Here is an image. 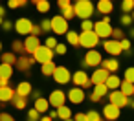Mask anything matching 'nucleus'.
Segmentation results:
<instances>
[{
	"label": "nucleus",
	"mask_w": 134,
	"mask_h": 121,
	"mask_svg": "<svg viewBox=\"0 0 134 121\" xmlns=\"http://www.w3.org/2000/svg\"><path fill=\"white\" fill-rule=\"evenodd\" d=\"M74 13L81 20H90V17L94 15V4L90 0H77L74 4Z\"/></svg>",
	"instance_id": "f257e3e1"
},
{
	"label": "nucleus",
	"mask_w": 134,
	"mask_h": 121,
	"mask_svg": "<svg viewBox=\"0 0 134 121\" xmlns=\"http://www.w3.org/2000/svg\"><path fill=\"white\" fill-rule=\"evenodd\" d=\"M97 44H99V37L94 31H81V35H79V46L88 48V50H96Z\"/></svg>",
	"instance_id": "f03ea898"
},
{
	"label": "nucleus",
	"mask_w": 134,
	"mask_h": 121,
	"mask_svg": "<svg viewBox=\"0 0 134 121\" xmlns=\"http://www.w3.org/2000/svg\"><path fill=\"white\" fill-rule=\"evenodd\" d=\"M53 50H48L44 44H41L37 50H35V53L31 55L33 59H35V62H41V64H46V62H52L53 61Z\"/></svg>",
	"instance_id": "7ed1b4c3"
},
{
	"label": "nucleus",
	"mask_w": 134,
	"mask_h": 121,
	"mask_svg": "<svg viewBox=\"0 0 134 121\" xmlns=\"http://www.w3.org/2000/svg\"><path fill=\"white\" fill-rule=\"evenodd\" d=\"M52 22V31L57 35H66L68 33V20H64L61 15H55L53 19H50Z\"/></svg>",
	"instance_id": "20e7f679"
},
{
	"label": "nucleus",
	"mask_w": 134,
	"mask_h": 121,
	"mask_svg": "<svg viewBox=\"0 0 134 121\" xmlns=\"http://www.w3.org/2000/svg\"><path fill=\"white\" fill-rule=\"evenodd\" d=\"M101 62H103V57H101V53H99L97 50H88V51L85 53V61H83L85 66L96 68V66H99Z\"/></svg>",
	"instance_id": "39448f33"
},
{
	"label": "nucleus",
	"mask_w": 134,
	"mask_h": 121,
	"mask_svg": "<svg viewBox=\"0 0 134 121\" xmlns=\"http://www.w3.org/2000/svg\"><path fill=\"white\" fill-rule=\"evenodd\" d=\"M108 103H110V105H114V106H118V108L121 110L123 106H127V105L130 103V99H129L127 95H123L119 90H114V92H110V94H108Z\"/></svg>",
	"instance_id": "423d86ee"
},
{
	"label": "nucleus",
	"mask_w": 134,
	"mask_h": 121,
	"mask_svg": "<svg viewBox=\"0 0 134 121\" xmlns=\"http://www.w3.org/2000/svg\"><path fill=\"white\" fill-rule=\"evenodd\" d=\"M52 77L55 79V83H57V84H68V83L72 81V73L68 72V68H66V66H57Z\"/></svg>",
	"instance_id": "0eeeda50"
},
{
	"label": "nucleus",
	"mask_w": 134,
	"mask_h": 121,
	"mask_svg": "<svg viewBox=\"0 0 134 121\" xmlns=\"http://www.w3.org/2000/svg\"><path fill=\"white\" fill-rule=\"evenodd\" d=\"M31 28H33V22L30 20V19H26V17H22V19H19L17 22H15V31L19 33V35H31Z\"/></svg>",
	"instance_id": "6e6552de"
},
{
	"label": "nucleus",
	"mask_w": 134,
	"mask_h": 121,
	"mask_svg": "<svg viewBox=\"0 0 134 121\" xmlns=\"http://www.w3.org/2000/svg\"><path fill=\"white\" fill-rule=\"evenodd\" d=\"M72 83L77 86V88H88L92 83H90V77L86 75V72L83 70H77L74 75H72Z\"/></svg>",
	"instance_id": "1a4fd4ad"
},
{
	"label": "nucleus",
	"mask_w": 134,
	"mask_h": 121,
	"mask_svg": "<svg viewBox=\"0 0 134 121\" xmlns=\"http://www.w3.org/2000/svg\"><path fill=\"white\" fill-rule=\"evenodd\" d=\"M64 101H66V94H64L63 90H53V92L50 94V97H48L50 106H53L55 110H57L59 106H64Z\"/></svg>",
	"instance_id": "9d476101"
},
{
	"label": "nucleus",
	"mask_w": 134,
	"mask_h": 121,
	"mask_svg": "<svg viewBox=\"0 0 134 121\" xmlns=\"http://www.w3.org/2000/svg\"><path fill=\"white\" fill-rule=\"evenodd\" d=\"M94 33L99 37V39H110L112 35V26L110 24H105V22H94Z\"/></svg>",
	"instance_id": "9b49d317"
},
{
	"label": "nucleus",
	"mask_w": 134,
	"mask_h": 121,
	"mask_svg": "<svg viewBox=\"0 0 134 121\" xmlns=\"http://www.w3.org/2000/svg\"><path fill=\"white\" fill-rule=\"evenodd\" d=\"M103 48H105V51L107 53H110L114 59L121 53V46H119V41H112V39H107L105 42H103Z\"/></svg>",
	"instance_id": "f8f14e48"
},
{
	"label": "nucleus",
	"mask_w": 134,
	"mask_h": 121,
	"mask_svg": "<svg viewBox=\"0 0 134 121\" xmlns=\"http://www.w3.org/2000/svg\"><path fill=\"white\" fill-rule=\"evenodd\" d=\"M108 72L105 70V68H97V70H94V73L90 75V83H94V86L96 84H105L107 83V79H108Z\"/></svg>",
	"instance_id": "ddd939ff"
},
{
	"label": "nucleus",
	"mask_w": 134,
	"mask_h": 121,
	"mask_svg": "<svg viewBox=\"0 0 134 121\" xmlns=\"http://www.w3.org/2000/svg\"><path fill=\"white\" fill-rule=\"evenodd\" d=\"M35 62V59L33 57H28V55H20V57H17V62H15V68L17 70H20V72H28L30 68H31V64Z\"/></svg>",
	"instance_id": "4468645a"
},
{
	"label": "nucleus",
	"mask_w": 134,
	"mask_h": 121,
	"mask_svg": "<svg viewBox=\"0 0 134 121\" xmlns=\"http://www.w3.org/2000/svg\"><path fill=\"white\" fill-rule=\"evenodd\" d=\"M66 99H70L74 105H79V103H83V101H85V90H83V88L74 86V88L66 94Z\"/></svg>",
	"instance_id": "2eb2a0df"
},
{
	"label": "nucleus",
	"mask_w": 134,
	"mask_h": 121,
	"mask_svg": "<svg viewBox=\"0 0 134 121\" xmlns=\"http://www.w3.org/2000/svg\"><path fill=\"white\" fill-rule=\"evenodd\" d=\"M119 114H121L119 108L114 106V105H110V103L103 106V117H105L107 121H116V119L119 117Z\"/></svg>",
	"instance_id": "dca6fc26"
},
{
	"label": "nucleus",
	"mask_w": 134,
	"mask_h": 121,
	"mask_svg": "<svg viewBox=\"0 0 134 121\" xmlns=\"http://www.w3.org/2000/svg\"><path fill=\"white\" fill-rule=\"evenodd\" d=\"M41 46V41H39V37H33V35H30L28 39H24V50H26V53H35V50Z\"/></svg>",
	"instance_id": "f3484780"
},
{
	"label": "nucleus",
	"mask_w": 134,
	"mask_h": 121,
	"mask_svg": "<svg viewBox=\"0 0 134 121\" xmlns=\"http://www.w3.org/2000/svg\"><path fill=\"white\" fill-rule=\"evenodd\" d=\"M31 92H33V88H31V84H30L28 81H22V83H19L17 90H15V94H17V95H20V97H26V99H28V95H31Z\"/></svg>",
	"instance_id": "a211bd4d"
},
{
	"label": "nucleus",
	"mask_w": 134,
	"mask_h": 121,
	"mask_svg": "<svg viewBox=\"0 0 134 121\" xmlns=\"http://www.w3.org/2000/svg\"><path fill=\"white\" fill-rule=\"evenodd\" d=\"M112 9H114V4L110 2V0H99V2H97V11L103 13L105 17H108Z\"/></svg>",
	"instance_id": "6ab92c4d"
},
{
	"label": "nucleus",
	"mask_w": 134,
	"mask_h": 121,
	"mask_svg": "<svg viewBox=\"0 0 134 121\" xmlns=\"http://www.w3.org/2000/svg\"><path fill=\"white\" fill-rule=\"evenodd\" d=\"M15 95V90L11 86H4V88H0V103H8L11 101Z\"/></svg>",
	"instance_id": "aec40b11"
},
{
	"label": "nucleus",
	"mask_w": 134,
	"mask_h": 121,
	"mask_svg": "<svg viewBox=\"0 0 134 121\" xmlns=\"http://www.w3.org/2000/svg\"><path fill=\"white\" fill-rule=\"evenodd\" d=\"M105 84H107V88H108L110 92H114V90H119L121 79H119L118 75H114V73H112V75H108V79H107V83H105Z\"/></svg>",
	"instance_id": "412c9836"
},
{
	"label": "nucleus",
	"mask_w": 134,
	"mask_h": 121,
	"mask_svg": "<svg viewBox=\"0 0 134 121\" xmlns=\"http://www.w3.org/2000/svg\"><path fill=\"white\" fill-rule=\"evenodd\" d=\"M101 66H103L107 72H116V70L119 68V62H118V59L110 57V59H105V61L101 62Z\"/></svg>",
	"instance_id": "4be33fe9"
},
{
	"label": "nucleus",
	"mask_w": 134,
	"mask_h": 121,
	"mask_svg": "<svg viewBox=\"0 0 134 121\" xmlns=\"http://www.w3.org/2000/svg\"><path fill=\"white\" fill-rule=\"evenodd\" d=\"M119 92L130 99V97L134 95V84H132V83H129V81H123V83L119 84Z\"/></svg>",
	"instance_id": "5701e85b"
},
{
	"label": "nucleus",
	"mask_w": 134,
	"mask_h": 121,
	"mask_svg": "<svg viewBox=\"0 0 134 121\" xmlns=\"http://www.w3.org/2000/svg\"><path fill=\"white\" fill-rule=\"evenodd\" d=\"M39 114H42V112H48V108H50V103H48V99H44V97H39V99H35V106H33Z\"/></svg>",
	"instance_id": "b1692460"
},
{
	"label": "nucleus",
	"mask_w": 134,
	"mask_h": 121,
	"mask_svg": "<svg viewBox=\"0 0 134 121\" xmlns=\"http://www.w3.org/2000/svg\"><path fill=\"white\" fill-rule=\"evenodd\" d=\"M11 75H13V66L0 62V79H6V81H9V77H11Z\"/></svg>",
	"instance_id": "393cba45"
},
{
	"label": "nucleus",
	"mask_w": 134,
	"mask_h": 121,
	"mask_svg": "<svg viewBox=\"0 0 134 121\" xmlns=\"http://www.w3.org/2000/svg\"><path fill=\"white\" fill-rule=\"evenodd\" d=\"M11 51L17 55L19 53V57L20 55H26V50H24V41H13V44H11Z\"/></svg>",
	"instance_id": "a878e982"
},
{
	"label": "nucleus",
	"mask_w": 134,
	"mask_h": 121,
	"mask_svg": "<svg viewBox=\"0 0 134 121\" xmlns=\"http://www.w3.org/2000/svg\"><path fill=\"white\" fill-rule=\"evenodd\" d=\"M0 57H2V62H4V64H9V66H15V62H17V55H15L13 51L0 53Z\"/></svg>",
	"instance_id": "bb28decb"
},
{
	"label": "nucleus",
	"mask_w": 134,
	"mask_h": 121,
	"mask_svg": "<svg viewBox=\"0 0 134 121\" xmlns=\"http://www.w3.org/2000/svg\"><path fill=\"white\" fill-rule=\"evenodd\" d=\"M61 17H63L64 20H72V19L75 17V13H74V4L63 8V9H61Z\"/></svg>",
	"instance_id": "cd10ccee"
},
{
	"label": "nucleus",
	"mask_w": 134,
	"mask_h": 121,
	"mask_svg": "<svg viewBox=\"0 0 134 121\" xmlns=\"http://www.w3.org/2000/svg\"><path fill=\"white\" fill-rule=\"evenodd\" d=\"M57 117H61L63 121L72 119V110H70L68 106H59V108H57Z\"/></svg>",
	"instance_id": "c85d7f7f"
},
{
	"label": "nucleus",
	"mask_w": 134,
	"mask_h": 121,
	"mask_svg": "<svg viewBox=\"0 0 134 121\" xmlns=\"http://www.w3.org/2000/svg\"><path fill=\"white\" fill-rule=\"evenodd\" d=\"M35 8L39 13H48L50 11V2L48 0H35Z\"/></svg>",
	"instance_id": "c756f323"
},
{
	"label": "nucleus",
	"mask_w": 134,
	"mask_h": 121,
	"mask_svg": "<svg viewBox=\"0 0 134 121\" xmlns=\"http://www.w3.org/2000/svg\"><path fill=\"white\" fill-rule=\"evenodd\" d=\"M11 103L15 105V108H19V110H22V108H26V103H28V99L26 97H20V95H13V99H11Z\"/></svg>",
	"instance_id": "7c9ffc66"
},
{
	"label": "nucleus",
	"mask_w": 134,
	"mask_h": 121,
	"mask_svg": "<svg viewBox=\"0 0 134 121\" xmlns=\"http://www.w3.org/2000/svg\"><path fill=\"white\" fill-rule=\"evenodd\" d=\"M55 68H57V64H55V62L52 61V62H46V64H42L41 72H42V75H53Z\"/></svg>",
	"instance_id": "2f4dec72"
},
{
	"label": "nucleus",
	"mask_w": 134,
	"mask_h": 121,
	"mask_svg": "<svg viewBox=\"0 0 134 121\" xmlns=\"http://www.w3.org/2000/svg\"><path fill=\"white\" fill-rule=\"evenodd\" d=\"M66 41H68V44H72V46H79V33L68 30V33H66Z\"/></svg>",
	"instance_id": "473e14b6"
},
{
	"label": "nucleus",
	"mask_w": 134,
	"mask_h": 121,
	"mask_svg": "<svg viewBox=\"0 0 134 121\" xmlns=\"http://www.w3.org/2000/svg\"><path fill=\"white\" fill-rule=\"evenodd\" d=\"M92 94H96L97 97H101V99H103V97H105V95L108 94V88H107V84H96V86H94V92H92Z\"/></svg>",
	"instance_id": "72a5a7b5"
},
{
	"label": "nucleus",
	"mask_w": 134,
	"mask_h": 121,
	"mask_svg": "<svg viewBox=\"0 0 134 121\" xmlns=\"http://www.w3.org/2000/svg\"><path fill=\"white\" fill-rule=\"evenodd\" d=\"M121 9H123L125 15H130L134 11V0H123V2H121Z\"/></svg>",
	"instance_id": "f704fd0d"
},
{
	"label": "nucleus",
	"mask_w": 134,
	"mask_h": 121,
	"mask_svg": "<svg viewBox=\"0 0 134 121\" xmlns=\"http://www.w3.org/2000/svg\"><path fill=\"white\" fill-rule=\"evenodd\" d=\"M86 121H105V119L99 116V112H96V110H88V112H86Z\"/></svg>",
	"instance_id": "c9c22d12"
},
{
	"label": "nucleus",
	"mask_w": 134,
	"mask_h": 121,
	"mask_svg": "<svg viewBox=\"0 0 134 121\" xmlns=\"http://www.w3.org/2000/svg\"><path fill=\"white\" fill-rule=\"evenodd\" d=\"M39 119H41V114H39L35 108H30V110H28V119H26V121H39Z\"/></svg>",
	"instance_id": "e433bc0d"
},
{
	"label": "nucleus",
	"mask_w": 134,
	"mask_h": 121,
	"mask_svg": "<svg viewBox=\"0 0 134 121\" xmlns=\"http://www.w3.org/2000/svg\"><path fill=\"white\" fill-rule=\"evenodd\" d=\"M28 2H26V0H9V2H8V6L11 8V9H15V8H24Z\"/></svg>",
	"instance_id": "4c0bfd02"
},
{
	"label": "nucleus",
	"mask_w": 134,
	"mask_h": 121,
	"mask_svg": "<svg viewBox=\"0 0 134 121\" xmlns=\"http://www.w3.org/2000/svg\"><path fill=\"white\" fill-rule=\"evenodd\" d=\"M44 46H46L48 50H55V46H57V39H55V37H48V39L44 41Z\"/></svg>",
	"instance_id": "58836bf2"
},
{
	"label": "nucleus",
	"mask_w": 134,
	"mask_h": 121,
	"mask_svg": "<svg viewBox=\"0 0 134 121\" xmlns=\"http://www.w3.org/2000/svg\"><path fill=\"white\" fill-rule=\"evenodd\" d=\"M81 30L83 31H94V22L92 20H83L81 22Z\"/></svg>",
	"instance_id": "ea45409f"
},
{
	"label": "nucleus",
	"mask_w": 134,
	"mask_h": 121,
	"mask_svg": "<svg viewBox=\"0 0 134 121\" xmlns=\"http://www.w3.org/2000/svg\"><path fill=\"white\" fill-rule=\"evenodd\" d=\"M53 53H55V55H66V44H61V42H57V46H55Z\"/></svg>",
	"instance_id": "a19ab883"
},
{
	"label": "nucleus",
	"mask_w": 134,
	"mask_h": 121,
	"mask_svg": "<svg viewBox=\"0 0 134 121\" xmlns=\"http://www.w3.org/2000/svg\"><path fill=\"white\" fill-rule=\"evenodd\" d=\"M125 81H129V83H132V84H134V66L125 70Z\"/></svg>",
	"instance_id": "79ce46f5"
},
{
	"label": "nucleus",
	"mask_w": 134,
	"mask_h": 121,
	"mask_svg": "<svg viewBox=\"0 0 134 121\" xmlns=\"http://www.w3.org/2000/svg\"><path fill=\"white\" fill-rule=\"evenodd\" d=\"M110 37H112V41H121V39H125V37H123V31H121L119 28L112 30V35H110Z\"/></svg>",
	"instance_id": "37998d69"
},
{
	"label": "nucleus",
	"mask_w": 134,
	"mask_h": 121,
	"mask_svg": "<svg viewBox=\"0 0 134 121\" xmlns=\"http://www.w3.org/2000/svg\"><path fill=\"white\" fill-rule=\"evenodd\" d=\"M132 24V15H121V26H130Z\"/></svg>",
	"instance_id": "c03bdc74"
},
{
	"label": "nucleus",
	"mask_w": 134,
	"mask_h": 121,
	"mask_svg": "<svg viewBox=\"0 0 134 121\" xmlns=\"http://www.w3.org/2000/svg\"><path fill=\"white\" fill-rule=\"evenodd\" d=\"M41 30H42V31H52V22H50V19H44V20L41 22Z\"/></svg>",
	"instance_id": "a18cd8bd"
},
{
	"label": "nucleus",
	"mask_w": 134,
	"mask_h": 121,
	"mask_svg": "<svg viewBox=\"0 0 134 121\" xmlns=\"http://www.w3.org/2000/svg\"><path fill=\"white\" fill-rule=\"evenodd\" d=\"M119 46H121V51H129L130 50V41L129 39H121L119 41Z\"/></svg>",
	"instance_id": "49530a36"
},
{
	"label": "nucleus",
	"mask_w": 134,
	"mask_h": 121,
	"mask_svg": "<svg viewBox=\"0 0 134 121\" xmlns=\"http://www.w3.org/2000/svg\"><path fill=\"white\" fill-rule=\"evenodd\" d=\"M41 33H42L41 26H39V24H33V28H31V35H33V37H39Z\"/></svg>",
	"instance_id": "de8ad7c7"
},
{
	"label": "nucleus",
	"mask_w": 134,
	"mask_h": 121,
	"mask_svg": "<svg viewBox=\"0 0 134 121\" xmlns=\"http://www.w3.org/2000/svg\"><path fill=\"white\" fill-rule=\"evenodd\" d=\"M0 121H15V119H13V116H11V114L2 112V114H0Z\"/></svg>",
	"instance_id": "09e8293b"
},
{
	"label": "nucleus",
	"mask_w": 134,
	"mask_h": 121,
	"mask_svg": "<svg viewBox=\"0 0 134 121\" xmlns=\"http://www.w3.org/2000/svg\"><path fill=\"white\" fill-rule=\"evenodd\" d=\"M74 121H86V114H83V112H77V114L74 116Z\"/></svg>",
	"instance_id": "8fccbe9b"
},
{
	"label": "nucleus",
	"mask_w": 134,
	"mask_h": 121,
	"mask_svg": "<svg viewBox=\"0 0 134 121\" xmlns=\"http://www.w3.org/2000/svg\"><path fill=\"white\" fill-rule=\"evenodd\" d=\"M13 28V22H9V20H4V24H2V30L4 31H9Z\"/></svg>",
	"instance_id": "3c124183"
},
{
	"label": "nucleus",
	"mask_w": 134,
	"mask_h": 121,
	"mask_svg": "<svg viewBox=\"0 0 134 121\" xmlns=\"http://www.w3.org/2000/svg\"><path fill=\"white\" fill-rule=\"evenodd\" d=\"M57 4H59V8L63 9V8H66V6H70L72 2H68V0H59V2H57Z\"/></svg>",
	"instance_id": "603ef678"
},
{
	"label": "nucleus",
	"mask_w": 134,
	"mask_h": 121,
	"mask_svg": "<svg viewBox=\"0 0 134 121\" xmlns=\"http://www.w3.org/2000/svg\"><path fill=\"white\" fill-rule=\"evenodd\" d=\"M90 101H94V103H99V101H101V97H97L96 94H92V95H90Z\"/></svg>",
	"instance_id": "864d4df0"
},
{
	"label": "nucleus",
	"mask_w": 134,
	"mask_h": 121,
	"mask_svg": "<svg viewBox=\"0 0 134 121\" xmlns=\"http://www.w3.org/2000/svg\"><path fill=\"white\" fill-rule=\"evenodd\" d=\"M4 86H8V81L6 79H0V88H4Z\"/></svg>",
	"instance_id": "5fc2aeb1"
},
{
	"label": "nucleus",
	"mask_w": 134,
	"mask_h": 121,
	"mask_svg": "<svg viewBox=\"0 0 134 121\" xmlns=\"http://www.w3.org/2000/svg\"><path fill=\"white\" fill-rule=\"evenodd\" d=\"M31 94H33V99H39V97H41V92H39V90H37V92H31Z\"/></svg>",
	"instance_id": "6e6d98bb"
},
{
	"label": "nucleus",
	"mask_w": 134,
	"mask_h": 121,
	"mask_svg": "<svg viewBox=\"0 0 134 121\" xmlns=\"http://www.w3.org/2000/svg\"><path fill=\"white\" fill-rule=\"evenodd\" d=\"M50 117L55 119V117H57V110H52V112H50Z\"/></svg>",
	"instance_id": "4d7b16f0"
},
{
	"label": "nucleus",
	"mask_w": 134,
	"mask_h": 121,
	"mask_svg": "<svg viewBox=\"0 0 134 121\" xmlns=\"http://www.w3.org/2000/svg\"><path fill=\"white\" fill-rule=\"evenodd\" d=\"M39 121H52V117H50V116H42Z\"/></svg>",
	"instance_id": "13d9d810"
},
{
	"label": "nucleus",
	"mask_w": 134,
	"mask_h": 121,
	"mask_svg": "<svg viewBox=\"0 0 134 121\" xmlns=\"http://www.w3.org/2000/svg\"><path fill=\"white\" fill-rule=\"evenodd\" d=\"M101 22H105V24H110V17H103V20Z\"/></svg>",
	"instance_id": "bf43d9fd"
},
{
	"label": "nucleus",
	"mask_w": 134,
	"mask_h": 121,
	"mask_svg": "<svg viewBox=\"0 0 134 121\" xmlns=\"http://www.w3.org/2000/svg\"><path fill=\"white\" fill-rule=\"evenodd\" d=\"M4 15H6V9H4L2 6H0V17H2V19H4Z\"/></svg>",
	"instance_id": "052dcab7"
},
{
	"label": "nucleus",
	"mask_w": 134,
	"mask_h": 121,
	"mask_svg": "<svg viewBox=\"0 0 134 121\" xmlns=\"http://www.w3.org/2000/svg\"><path fill=\"white\" fill-rule=\"evenodd\" d=\"M129 35H130V37H132V39H134V28H132V30H130V31H129Z\"/></svg>",
	"instance_id": "680f3d73"
},
{
	"label": "nucleus",
	"mask_w": 134,
	"mask_h": 121,
	"mask_svg": "<svg viewBox=\"0 0 134 121\" xmlns=\"http://www.w3.org/2000/svg\"><path fill=\"white\" fill-rule=\"evenodd\" d=\"M129 105H130V106L134 108V99H130V103H129Z\"/></svg>",
	"instance_id": "e2e57ef3"
},
{
	"label": "nucleus",
	"mask_w": 134,
	"mask_h": 121,
	"mask_svg": "<svg viewBox=\"0 0 134 121\" xmlns=\"http://www.w3.org/2000/svg\"><path fill=\"white\" fill-rule=\"evenodd\" d=\"M2 24H4V19H2V17H0V26H2Z\"/></svg>",
	"instance_id": "0e129e2a"
},
{
	"label": "nucleus",
	"mask_w": 134,
	"mask_h": 121,
	"mask_svg": "<svg viewBox=\"0 0 134 121\" xmlns=\"http://www.w3.org/2000/svg\"><path fill=\"white\" fill-rule=\"evenodd\" d=\"M132 22H134V11H132Z\"/></svg>",
	"instance_id": "69168bd1"
},
{
	"label": "nucleus",
	"mask_w": 134,
	"mask_h": 121,
	"mask_svg": "<svg viewBox=\"0 0 134 121\" xmlns=\"http://www.w3.org/2000/svg\"><path fill=\"white\" fill-rule=\"evenodd\" d=\"M0 51H2V42H0Z\"/></svg>",
	"instance_id": "338daca9"
},
{
	"label": "nucleus",
	"mask_w": 134,
	"mask_h": 121,
	"mask_svg": "<svg viewBox=\"0 0 134 121\" xmlns=\"http://www.w3.org/2000/svg\"><path fill=\"white\" fill-rule=\"evenodd\" d=\"M66 121H74V119H66Z\"/></svg>",
	"instance_id": "774afa93"
}]
</instances>
